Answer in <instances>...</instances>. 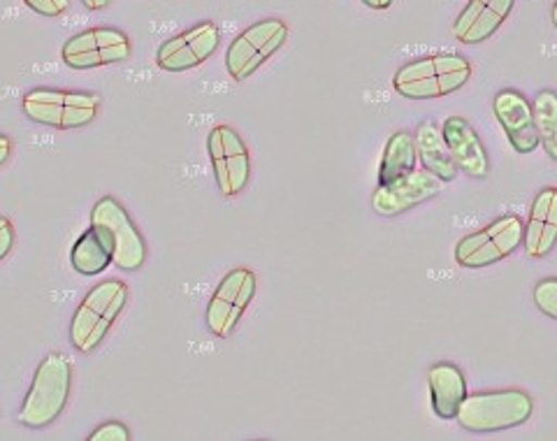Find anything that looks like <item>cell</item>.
Instances as JSON below:
<instances>
[{
	"instance_id": "1",
	"label": "cell",
	"mask_w": 557,
	"mask_h": 441,
	"mask_svg": "<svg viewBox=\"0 0 557 441\" xmlns=\"http://www.w3.org/2000/svg\"><path fill=\"white\" fill-rule=\"evenodd\" d=\"M472 79V63L458 51H442L397 68L393 88L407 100H434L458 94Z\"/></svg>"
},
{
	"instance_id": "2",
	"label": "cell",
	"mask_w": 557,
	"mask_h": 441,
	"mask_svg": "<svg viewBox=\"0 0 557 441\" xmlns=\"http://www.w3.org/2000/svg\"><path fill=\"white\" fill-rule=\"evenodd\" d=\"M73 360L65 353L51 351L35 369L28 393L20 409V422L28 430H47L67 407L73 393Z\"/></svg>"
},
{
	"instance_id": "3",
	"label": "cell",
	"mask_w": 557,
	"mask_h": 441,
	"mask_svg": "<svg viewBox=\"0 0 557 441\" xmlns=\"http://www.w3.org/2000/svg\"><path fill=\"white\" fill-rule=\"evenodd\" d=\"M131 299V289L119 279H104L84 295L70 321V346L82 356L91 353L104 342L119 316L124 314Z\"/></svg>"
},
{
	"instance_id": "4",
	"label": "cell",
	"mask_w": 557,
	"mask_h": 441,
	"mask_svg": "<svg viewBox=\"0 0 557 441\" xmlns=\"http://www.w3.org/2000/svg\"><path fill=\"white\" fill-rule=\"evenodd\" d=\"M534 414V400L520 388H504V391H483L467 395L456 416L458 426L467 432H502L525 426Z\"/></svg>"
},
{
	"instance_id": "5",
	"label": "cell",
	"mask_w": 557,
	"mask_h": 441,
	"mask_svg": "<svg viewBox=\"0 0 557 441\" xmlns=\"http://www.w3.org/2000/svg\"><path fill=\"white\" fill-rule=\"evenodd\" d=\"M24 114L38 126L57 131H79L91 126L102 110L100 94L63 91V88H33L22 100Z\"/></svg>"
},
{
	"instance_id": "6",
	"label": "cell",
	"mask_w": 557,
	"mask_h": 441,
	"mask_svg": "<svg viewBox=\"0 0 557 441\" xmlns=\"http://www.w3.org/2000/svg\"><path fill=\"white\" fill-rule=\"evenodd\" d=\"M525 221L516 215H504L479 231L465 235L456 244V262L465 270H481L487 265L507 260L520 249Z\"/></svg>"
},
{
	"instance_id": "7",
	"label": "cell",
	"mask_w": 557,
	"mask_h": 441,
	"mask_svg": "<svg viewBox=\"0 0 557 441\" xmlns=\"http://www.w3.org/2000/svg\"><path fill=\"white\" fill-rule=\"evenodd\" d=\"M288 40V24L284 20H260L244 28L225 51V70L231 79L244 82L253 77Z\"/></svg>"
},
{
	"instance_id": "8",
	"label": "cell",
	"mask_w": 557,
	"mask_h": 441,
	"mask_svg": "<svg viewBox=\"0 0 557 441\" xmlns=\"http://www.w3.org/2000/svg\"><path fill=\"white\" fill-rule=\"evenodd\" d=\"M258 291V277L249 268H235L225 274L207 303L205 321L219 340H228L247 314Z\"/></svg>"
},
{
	"instance_id": "9",
	"label": "cell",
	"mask_w": 557,
	"mask_h": 441,
	"mask_svg": "<svg viewBox=\"0 0 557 441\" xmlns=\"http://www.w3.org/2000/svg\"><path fill=\"white\" fill-rule=\"evenodd\" d=\"M207 151L221 196H239L251 180V154L242 135L228 123H219V126L209 131Z\"/></svg>"
},
{
	"instance_id": "10",
	"label": "cell",
	"mask_w": 557,
	"mask_h": 441,
	"mask_svg": "<svg viewBox=\"0 0 557 441\" xmlns=\"http://www.w3.org/2000/svg\"><path fill=\"white\" fill-rule=\"evenodd\" d=\"M91 223L100 225L114 246L112 262L121 272H137L147 262V242L133 217L116 198L104 196L91 209Z\"/></svg>"
},
{
	"instance_id": "11",
	"label": "cell",
	"mask_w": 557,
	"mask_h": 441,
	"mask_svg": "<svg viewBox=\"0 0 557 441\" xmlns=\"http://www.w3.org/2000/svg\"><path fill=\"white\" fill-rule=\"evenodd\" d=\"M133 54L131 38L119 28L96 26L70 35L61 47V59L73 70H94L124 63Z\"/></svg>"
},
{
	"instance_id": "12",
	"label": "cell",
	"mask_w": 557,
	"mask_h": 441,
	"mask_svg": "<svg viewBox=\"0 0 557 441\" xmlns=\"http://www.w3.org/2000/svg\"><path fill=\"white\" fill-rule=\"evenodd\" d=\"M219 45V26L214 22H200L161 42L159 51H156V65L165 70V73H188V70L212 59Z\"/></svg>"
},
{
	"instance_id": "13",
	"label": "cell",
	"mask_w": 557,
	"mask_h": 441,
	"mask_svg": "<svg viewBox=\"0 0 557 441\" xmlns=\"http://www.w3.org/2000/svg\"><path fill=\"white\" fill-rule=\"evenodd\" d=\"M442 188L444 182H440L432 172H428L425 168H416L413 172L403 176V180L379 186L372 196V209L379 217L395 219L418 205H425L428 200L437 198Z\"/></svg>"
},
{
	"instance_id": "14",
	"label": "cell",
	"mask_w": 557,
	"mask_h": 441,
	"mask_svg": "<svg viewBox=\"0 0 557 441\" xmlns=\"http://www.w3.org/2000/svg\"><path fill=\"white\" fill-rule=\"evenodd\" d=\"M493 112L518 154H532L539 149V131L534 123L532 102L516 88H502L493 98Z\"/></svg>"
},
{
	"instance_id": "15",
	"label": "cell",
	"mask_w": 557,
	"mask_h": 441,
	"mask_svg": "<svg viewBox=\"0 0 557 441\" xmlns=\"http://www.w3.org/2000/svg\"><path fill=\"white\" fill-rule=\"evenodd\" d=\"M516 8V0H467V5L453 22V38L462 45H481L509 20Z\"/></svg>"
},
{
	"instance_id": "16",
	"label": "cell",
	"mask_w": 557,
	"mask_h": 441,
	"mask_svg": "<svg viewBox=\"0 0 557 441\" xmlns=\"http://www.w3.org/2000/svg\"><path fill=\"white\" fill-rule=\"evenodd\" d=\"M442 137L460 172L472 180H485L491 174V158H487L483 139L465 117H448L442 126Z\"/></svg>"
},
{
	"instance_id": "17",
	"label": "cell",
	"mask_w": 557,
	"mask_h": 441,
	"mask_svg": "<svg viewBox=\"0 0 557 441\" xmlns=\"http://www.w3.org/2000/svg\"><path fill=\"white\" fill-rule=\"evenodd\" d=\"M530 260H544L557 246V186H546L534 196L522 233Z\"/></svg>"
},
{
	"instance_id": "18",
	"label": "cell",
	"mask_w": 557,
	"mask_h": 441,
	"mask_svg": "<svg viewBox=\"0 0 557 441\" xmlns=\"http://www.w3.org/2000/svg\"><path fill=\"white\" fill-rule=\"evenodd\" d=\"M428 383H430L432 409L437 414V418L456 420L460 404L469 395L462 369L456 363H446V360L432 365L428 372Z\"/></svg>"
},
{
	"instance_id": "19",
	"label": "cell",
	"mask_w": 557,
	"mask_h": 441,
	"mask_svg": "<svg viewBox=\"0 0 557 441\" xmlns=\"http://www.w3.org/2000/svg\"><path fill=\"white\" fill-rule=\"evenodd\" d=\"M114 246L100 225L91 223L70 252V265L82 277H98L112 265Z\"/></svg>"
},
{
	"instance_id": "20",
	"label": "cell",
	"mask_w": 557,
	"mask_h": 441,
	"mask_svg": "<svg viewBox=\"0 0 557 441\" xmlns=\"http://www.w3.org/2000/svg\"><path fill=\"white\" fill-rule=\"evenodd\" d=\"M413 139H416V149H418V161H421V166L428 172H432L444 184L456 180L460 170L444 145L442 128L437 126V123H434L432 119L423 121L421 126L416 128Z\"/></svg>"
},
{
	"instance_id": "21",
	"label": "cell",
	"mask_w": 557,
	"mask_h": 441,
	"mask_svg": "<svg viewBox=\"0 0 557 441\" xmlns=\"http://www.w3.org/2000/svg\"><path fill=\"white\" fill-rule=\"evenodd\" d=\"M416 168H418L416 139L407 131H397L395 135L388 137L386 147H383L381 163H379V186L403 180V176H407Z\"/></svg>"
},
{
	"instance_id": "22",
	"label": "cell",
	"mask_w": 557,
	"mask_h": 441,
	"mask_svg": "<svg viewBox=\"0 0 557 441\" xmlns=\"http://www.w3.org/2000/svg\"><path fill=\"white\" fill-rule=\"evenodd\" d=\"M532 110L539 131V145L544 147L550 161L557 163V94L550 91V88L539 91L532 102Z\"/></svg>"
},
{
	"instance_id": "23",
	"label": "cell",
	"mask_w": 557,
	"mask_h": 441,
	"mask_svg": "<svg viewBox=\"0 0 557 441\" xmlns=\"http://www.w3.org/2000/svg\"><path fill=\"white\" fill-rule=\"evenodd\" d=\"M534 297V305L536 309L542 311L548 319L557 321V277H548L542 279L532 291Z\"/></svg>"
},
{
	"instance_id": "24",
	"label": "cell",
	"mask_w": 557,
	"mask_h": 441,
	"mask_svg": "<svg viewBox=\"0 0 557 441\" xmlns=\"http://www.w3.org/2000/svg\"><path fill=\"white\" fill-rule=\"evenodd\" d=\"M89 441H131V430L126 428V422L108 420L89 434Z\"/></svg>"
},
{
	"instance_id": "25",
	"label": "cell",
	"mask_w": 557,
	"mask_h": 441,
	"mask_svg": "<svg viewBox=\"0 0 557 441\" xmlns=\"http://www.w3.org/2000/svg\"><path fill=\"white\" fill-rule=\"evenodd\" d=\"M24 5L30 12L45 16V20H59L67 12L70 0H24Z\"/></svg>"
},
{
	"instance_id": "26",
	"label": "cell",
	"mask_w": 557,
	"mask_h": 441,
	"mask_svg": "<svg viewBox=\"0 0 557 441\" xmlns=\"http://www.w3.org/2000/svg\"><path fill=\"white\" fill-rule=\"evenodd\" d=\"M14 225L10 219L0 217V262H3L14 249Z\"/></svg>"
},
{
	"instance_id": "27",
	"label": "cell",
	"mask_w": 557,
	"mask_h": 441,
	"mask_svg": "<svg viewBox=\"0 0 557 441\" xmlns=\"http://www.w3.org/2000/svg\"><path fill=\"white\" fill-rule=\"evenodd\" d=\"M12 149H14L12 139H10L8 135L0 133V168H3V166L10 161V158H12Z\"/></svg>"
},
{
	"instance_id": "28",
	"label": "cell",
	"mask_w": 557,
	"mask_h": 441,
	"mask_svg": "<svg viewBox=\"0 0 557 441\" xmlns=\"http://www.w3.org/2000/svg\"><path fill=\"white\" fill-rule=\"evenodd\" d=\"M82 5L91 12H100V10H108L112 5V0H82Z\"/></svg>"
},
{
	"instance_id": "29",
	"label": "cell",
	"mask_w": 557,
	"mask_h": 441,
	"mask_svg": "<svg viewBox=\"0 0 557 441\" xmlns=\"http://www.w3.org/2000/svg\"><path fill=\"white\" fill-rule=\"evenodd\" d=\"M360 3L370 10H388L395 0H360Z\"/></svg>"
},
{
	"instance_id": "30",
	"label": "cell",
	"mask_w": 557,
	"mask_h": 441,
	"mask_svg": "<svg viewBox=\"0 0 557 441\" xmlns=\"http://www.w3.org/2000/svg\"><path fill=\"white\" fill-rule=\"evenodd\" d=\"M550 20H553V26H555V30H557V0H555L553 8H550Z\"/></svg>"
}]
</instances>
